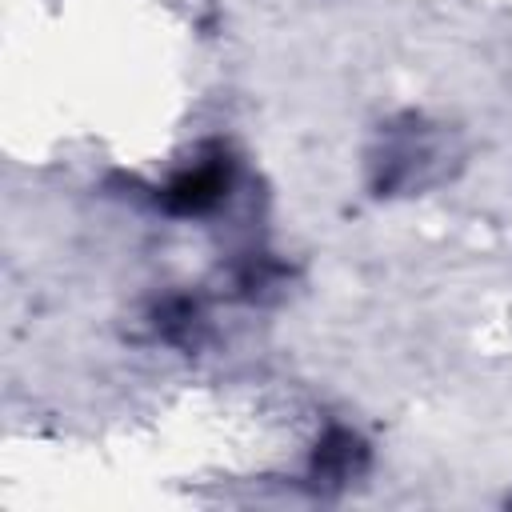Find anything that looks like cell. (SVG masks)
Masks as SVG:
<instances>
[{"label":"cell","mask_w":512,"mask_h":512,"mask_svg":"<svg viewBox=\"0 0 512 512\" xmlns=\"http://www.w3.org/2000/svg\"><path fill=\"white\" fill-rule=\"evenodd\" d=\"M228 180H232V164L228 156H212V160H200L196 168L180 172L168 192H164V204L180 216H200L208 208H216L228 192Z\"/></svg>","instance_id":"obj_1"},{"label":"cell","mask_w":512,"mask_h":512,"mask_svg":"<svg viewBox=\"0 0 512 512\" xmlns=\"http://www.w3.org/2000/svg\"><path fill=\"white\" fill-rule=\"evenodd\" d=\"M360 464H364V444L352 432H340V428L324 436V444L316 448V460H312L316 476H324L328 484H344Z\"/></svg>","instance_id":"obj_2"}]
</instances>
